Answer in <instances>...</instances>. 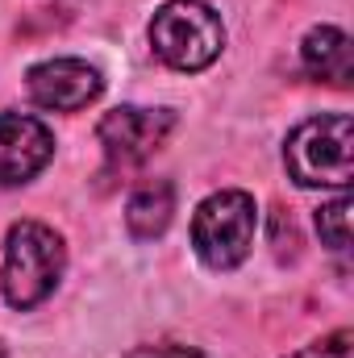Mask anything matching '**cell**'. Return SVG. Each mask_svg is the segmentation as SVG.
Masks as SVG:
<instances>
[{
  "instance_id": "6da1fadb",
  "label": "cell",
  "mask_w": 354,
  "mask_h": 358,
  "mask_svg": "<svg viewBox=\"0 0 354 358\" xmlns=\"http://www.w3.org/2000/svg\"><path fill=\"white\" fill-rule=\"evenodd\" d=\"M283 167L300 187H338V192H346L354 176L351 113H321V117L300 121L288 134Z\"/></svg>"
},
{
  "instance_id": "30bf717a",
  "label": "cell",
  "mask_w": 354,
  "mask_h": 358,
  "mask_svg": "<svg viewBox=\"0 0 354 358\" xmlns=\"http://www.w3.org/2000/svg\"><path fill=\"white\" fill-rule=\"evenodd\" d=\"M317 234H321V242L334 255H346L351 250V196L346 192L338 200H330V204L317 208Z\"/></svg>"
},
{
  "instance_id": "7c38bea8",
  "label": "cell",
  "mask_w": 354,
  "mask_h": 358,
  "mask_svg": "<svg viewBox=\"0 0 354 358\" xmlns=\"http://www.w3.org/2000/svg\"><path fill=\"white\" fill-rule=\"evenodd\" d=\"M125 358H204L200 350H187V346H138Z\"/></svg>"
},
{
  "instance_id": "8992f818",
  "label": "cell",
  "mask_w": 354,
  "mask_h": 358,
  "mask_svg": "<svg viewBox=\"0 0 354 358\" xmlns=\"http://www.w3.org/2000/svg\"><path fill=\"white\" fill-rule=\"evenodd\" d=\"M25 92L38 108L50 113H80L92 100H100L104 80L84 59H46L25 71Z\"/></svg>"
},
{
  "instance_id": "ba28073f",
  "label": "cell",
  "mask_w": 354,
  "mask_h": 358,
  "mask_svg": "<svg viewBox=\"0 0 354 358\" xmlns=\"http://www.w3.org/2000/svg\"><path fill=\"white\" fill-rule=\"evenodd\" d=\"M300 63L317 84H334V88H351L354 80V50L351 38L338 25H313L300 42Z\"/></svg>"
},
{
  "instance_id": "5b68a950",
  "label": "cell",
  "mask_w": 354,
  "mask_h": 358,
  "mask_svg": "<svg viewBox=\"0 0 354 358\" xmlns=\"http://www.w3.org/2000/svg\"><path fill=\"white\" fill-rule=\"evenodd\" d=\"M171 129H176V113L171 108L121 104V108L100 117L96 138H100V146H104L113 167H138L171 138Z\"/></svg>"
},
{
  "instance_id": "277c9868",
  "label": "cell",
  "mask_w": 354,
  "mask_h": 358,
  "mask_svg": "<svg viewBox=\"0 0 354 358\" xmlns=\"http://www.w3.org/2000/svg\"><path fill=\"white\" fill-rule=\"evenodd\" d=\"M150 46L171 71H204L225 50L221 17L200 0H167L150 17Z\"/></svg>"
},
{
  "instance_id": "3957f363",
  "label": "cell",
  "mask_w": 354,
  "mask_h": 358,
  "mask_svg": "<svg viewBox=\"0 0 354 358\" xmlns=\"http://www.w3.org/2000/svg\"><path fill=\"white\" fill-rule=\"evenodd\" d=\"M255 229H259L255 196L242 187H225V192H213L208 200L196 204L192 246H196L204 267L234 271L238 263H246V255L255 246Z\"/></svg>"
},
{
  "instance_id": "8fae6325",
  "label": "cell",
  "mask_w": 354,
  "mask_h": 358,
  "mask_svg": "<svg viewBox=\"0 0 354 358\" xmlns=\"http://www.w3.org/2000/svg\"><path fill=\"white\" fill-rule=\"evenodd\" d=\"M288 358H354V334L351 329H334L321 342H309V346H300Z\"/></svg>"
},
{
  "instance_id": "52a82bcc",
  "label": "cell",
  "mask_w": 354,
  "mask_h": 358,
  "mask_svg": "<svg viewBox=\"0 0 354 358\" xmlns=\"http://www.w3.org/2000/svg\"><path fill=\"white\" fill-rule=\"evenodd\" d=\"M55 159V134L25 113H0V187L29 183Z\"/></svg>"
},
{
  "instance_id": "7a4b0ae2",
  "label": "cell",
  "mask_w": 354,
  "mask_h": 358,
  "mask_svg": "<svg viewBox=\"0 0 354 358\" xmlns=\"http://www.w3.org/2000/svg\"><path fill=\"white\" fill-rule=\"evenodd\" d=\"M67 271V246L63 238L42 221H17L4 238V300L21 313L38 308Z\"/></svg>"
},
{
  "instance_id": "4fadbf2b",
  "label": "cell",
  "mask_w": 354,
  "mask_h": 358,
  "mask_svg": "<svg viewBox=\"0 0 354 358\" xmlns=\"http://www.w3.org/2000/svg\"><path fill=\"white\" fill-rule=\"evenodd\" d=\"M0 358H4V346H0Z\"/></svg>"
},
{
  "instance_id": "9c48e42d",
  "label": "cell",
  "mask_w": 354,
  "mask_h": 358,
  "mask_svg": "<svg viewBox=\"0 0 354 358\" xmlns=\"http://www.w3.org/2000/svg\"><path fill=\"white\" fill-rule=\"evenodd\" d=\"M171 217H176V187H171V179H146L125 204V225H129L134 242L163 238Z\"/></svg>"
}]
</instances>
